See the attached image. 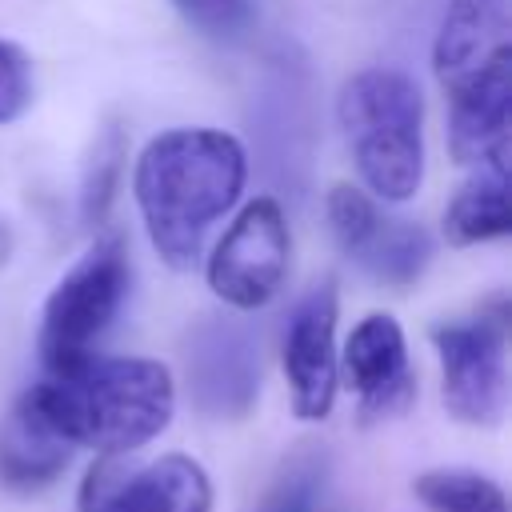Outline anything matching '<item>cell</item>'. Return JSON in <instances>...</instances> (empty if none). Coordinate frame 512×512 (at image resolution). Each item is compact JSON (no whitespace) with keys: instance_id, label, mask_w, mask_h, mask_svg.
Instances as JSON below:
<instances>
[{"instance_id":"obj_1","label":"cell","mask_w":512,"mask_h":512,"mask_svg":"<svg viewBox=\"0 0 512 512\" xmlns=\"http://www.w3.org/2000/svg\"><path fill=\"white\" fill-rule=\"evenodd\" d=\"M248 180V156L232 132L168 128L144 144L132 168V196L156 256L184 272L196 264L208 228L232 212Z\"/></svg>"},{"instance_id":"obj_2","label":"cell","mask_w":512,"mask_h":512,"mask_svg":"<svg viewBox=\"0 0 512 512\" xmlns=\"http://www.w3.org/2000/svg\"><path fill=\"white\" fill-rule=\"evenodd\" d=\"M28 392L72 448L96 456H132L176 412V380L168 364L148 356H92L64 376H44Z\"/></svg>"},{"instance_id":"obj_3","label":"cell","mask_w":512,"mask_h":512,"mask_svg":"<svg viewBox=\"0 0 512 512\" xmlns=\"http://www.w3.org/2000/svg\"><path fill=\"white\" fill-rule=\"evenodd\" d=\"M336 120L364 180L384 204H404L424 184V96L400 68H360L336 96Z\"/></svg>"},{"instance_id":"obj_4","label":"cell","mask_w":512,"mask_h":512,"mask_svg":"<svg viewBox=\"0 0 512 512\" xmlns=\"http://www.w3.org/2000/svg\"><path fill=\"white\" fill-rule=\"evenodd\" d=\"M132 284V264L120 232L100 236L48 292L40 312V364L48 376H64L92 356L120 316Z\"/></svg>"},{"instance_id":"obj_5","label":"cell","mask_w":512,"mask_h":512,"mask_svg":"<svg viewBox=\"0 0 512 512\" xmlns=\"http://www.w3.org/2000/svg\"><path fill=\"white\" fill-rule=\"evenodd\" d=\"M440 396L452 420L496 428L508 408V300L496 296L468 316L432 328Z\"/></svg>"},{"instance_id":"obj_6","label":"cell","mask_w":512,"mask_h":512,"mask_svg":"<svg viewBox=\"0 0 512 512\" xmlns=\"http://www.w3.org/2000/svg\"><path fill=\"white\" fill-rule=\"evenodd\" d=\"M288 260H292L288 216L272 196H256L216 240L204 276L216 300H224L236 312H256L284 288Z\"/></svg>"},{"instance_id":"obj_7","label":"cell","mask_w":512,"mask_h":512,"mask_svg":"<svg viewBox=\"0 0 512 512\" xmlns=\"http://www.w3.org/2000/svg\"><path fill=\"white\" fill-rule=\"evenodd\" d=\"M336 316H340V300H336V284L324 280L316 284L292 312L288 328H284V348H280V364H284V380H288V400L296 420L316 424L332 412L336 392H340V360H336Z\"/></svg>"},{"instance_id":"obj_8","label":"cell","mask_w":512,"mask_h":512,"mask_svg":"<svg viewBox=\"0 0 512 512\" xmlns=\"http://www.w3.org/2000/svg\"><path fill=\"white\" fill-rule=\"evenodd\" d=\"M340 380L356 392L360 420H392L416 400V376L408 360V340L396 316L368 312L336 352Z\"/></svg>"},{"instance_id":"obj_9","label":"cell","mask_w":512,"mask_h":512,"mask_svg":"<svg viewBox=\"0 0 512 512\" xmlns=\"http://www.w3.org/2000/svg\"><path fill=\"white\" fill-rule=\"evenodd\" d=\"M512 124V44H500L476 72L448 88V156L476 168L508 156Z\"/></svg>"},{"instance_id":"obj_10","label":"cell","mask_w":512,"mask_h":512,"mask_svg":"<svg viewBox=\"0 0 512 512\" xmlns=\"http://www.w3.org/2000/svg\"><path fill=\"white\" fill-rule=\"evenodd\" d=\"M188 388L212 416H240L260 388V352L232 320H204L188 344Z\"/></svg>"},{"instance_id":"obj_11","label":"cell","mask_w":512,"mask_h":512,"mask_svg":"<svg viewBox=\"0 0 512 512\" xmlns=\"http://www.w3.org/2000/svg\"><path fill=\"white\" fill-rule=\"evenodd\" d=\"M72 452L76 448L52 428L32 392H20L0 420V488L16 496L44 492L64 476Z\"/></svg>"},{"instance_id":"obj_12","label":"cell","mask_w":512,"mask_h":512,"mask_svg":"<svg viewBox=\"0 0 512 512\" xmlns=\"http://www.w3.org/2000/svg\"><path fill=\"white\" fill-rule=\"evenodd\" d=\"M500 44H508V0H448L432 44V68L444 88L476 72Z\"/></svg>"},{"instance_id":"obj_13","label":"cell","mask_w":512,"mask_h":512,"mask_svg":"<svg viewBox=\"0 0 512 512\" xmlns=\"http://www.w3.org/2000/svg\"><path fill=\"white\" fill-rule=\"evenodd\" d=\"M108 512H212V476L200 460L168 452L144 468H128Z\"/></svg>"},{"instance_id":"obj_14","label":"cell","mask_w":512,"mask_h":512,"mask_svg":"<svg viewBox=\"0 0 512 512\" xmlns=\"http://www.w3.org/2000/svg\"><path fill=\"white\" fill-rule=\"evenodd\" d=\"M508 156H492L472 168V176L456 188L444 208V240L452 248H472L488 240H504L512 232L508 204Z\"/></svg>"},{"instance_id":"obj_15","label":"cell","mask_w":512,"mask_h":512,"mask_svg":"<svg viewBox=\"0 0 512 512\" xmlns=\"http://www.w3.org/2000/svg\"><path fill=\"white\" fill-rule=\"evenodd\" d=\"M428 260H432V236L412 220H388L384 216L356 264L392 288H408L420 280Z\"/></svg>"},{"instance_id":"obj_16","label":"cell","mask_w":512,"mask_h":512,"mask_svg":"<svg viewBox=\"0 0 512 512\" xmlns=\"http://www.w3.org/2000/svg\"><path fill=\"white\" fill-rule=\"evenodd\" d=\"M412 492L428 512H508L504 488L472 468H428L412 480Z\"/></svg>"},{"instance_id":"obj_17","label":"cell","mask_w":512,"mask_h":512,"mask_svg":"<svg viewBox=\"0 0 512 512\" xmlns=\"http://www.w3.org/2000/svg\"><path fill=\"white\" fill-rule=\"evenodd\" d=\"M324 216H328V228H332L336 248L348 260H360V252L368 248V240L376 236V228L384 220L376 196H368L356 184H332L328 188V200H324Z\"/></svg>"},{"instance_id":"obj_18","label":"cell","mask_w":512,"mask_h":512,"mask_svg":"<svg viewBox=\"0 0 512 512\" xmlns=\"http://www.w3.org/2000/svg\"><path fill=\"white\" fill-rule=\"evenodd\" d=\"M120 160H124V136L120 128H108L100 140H96V156L88 160V172H84V192H80V212H84V224H104L112 200H116V184H120Z\"/></svg>"},{"instance_id":"obj_19","label":"cell","mask_w":512,"mask_h":512,"mask_svg":"<svg viewBox=\"0 0 512 512\" xmlns=\"http://www.w3.org/2000/svg\"><path fill=\"white\" fill-rule=\"evenodd\" d=\"M188 28L208 40H240L252 24V0H172Z\"/></svg>"},{"instance_id":"obj_20","label":"cell","mask_w":512,"mask_h":512,"mask_svg":"<svg viewBox=\"0 0 512 512\" xmlns=\"http://www.w3.org/2000/svg\"><path fill=\"white\" fill-rule=\"evenodd\" d=\"M28 104H32V64L16 44L0 40V124L20 120Z\"/></svg>"},{"instance_id":"obj_21","label":"cell","mask_w":512,"mask_h":512,"mask_svg":"<svg viewBox=\"0 0 512 512\" xmlns=\"http://www.w3.org/2000/svg\"><path fill=\"white\" fill-rule=\"evenodd\" d=\"M128 476L124 456H96L80 480V496H76V512H108L120 484Z\"/></svg>"}]
</instances>
